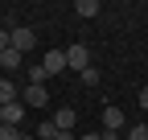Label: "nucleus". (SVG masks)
Masks as SVG:
<instances>
[{
	"mask_svg": "<svg viewBox=\"0 0 148 140\" xmlns=\"http://www.w3.org/2000/svg\"><path fill=\"white\" fill-rule=\"evenodd\" d=\"M86 66H95V62H90V49H86V45H78V41H74V45H66V70L82 74Z\"/></svg>",
	"mask_w": 148,
	"mask_h": 140,
	"instance_id": "nucleus-1",
	"label": "nucleus"
},
{
	"mask_svg": "<svg viewBox=\"0 0 148 140\" xmlns=\"http://www.w3.org/2000/svg\"><path fill=\"white\" fill-rule=\"evenodd\" d=\"M8 41H12V49H16V54H21V58H25V54H29V49L37 45V33H33L29 25H16V29H12V37H8Z\"/></svg>",
	"mask_w": 148,
	"mask_h": 140,
	"instance_id": "nucleus-2",
	"label": "nucleus"
},
{
	"mask_svg": "<svg viewBox=\"0 0 148 140\" xmlns=\"http://www.w3.org/2000/svg\"><path fill=\"white\" fill-rule=\"evenodd\" d=\"M21 103H25V107H45V103H49V91H45L41 82H29L25 91H21Z\"/></svg>",
	"mask_w": 148,
	"mask_h": 140,
	"instance_id": "nucleus-3",
	"label": "nucleus"
},
{
	"mask_svg": "<svg viewBox=\"0 0 148 140\" xmlns=\"http://www.w3.org/2000/svg\"><path fill=\"white\" fill-rule=\"evenodd\" d=\"M25 103L21 99H16V103H8V107H0V124H4V128H21V119H25Z\"/></svg>",
	"mask_w": 148,
	"mask_h": 140,
	"instance_id": "nucleus-4",
	"label": "nucleus"
},
{
	"mask_svg": "<svg viewBox=\"0 0 148 140\" xmlns=\"http://www.w3.org/2000/svg\"><path fill=\"white\" fill-rule=\"evenodd\" d=\"M41 70L53 78V74H62L66 70V49H45V58H41Z\"/></svg>",
	"mask_w": 148,
	"mask_h": 140,
	"instance_id": "nucleus-5",
	"label": "nucleus"
},
{
	"mask_svg": "<svg viewBox=\"0 0 148 140\" xmlns=\"http://www.w3.org/2000/svg\"><path fill=\"white\" fill-rule=\"evenodd\" d=\"M21 62H25V58H21V54H16V49L8 45L4 54H0V74H4V78H8V74H16V70H21Z\"/></svg>",
	"mask_w": 148,
	"mask_h": 140,
	"instance_id": "nucleus-6",
	"label": "nucleus"
},
{
	"mask_svg": "<svg viewBox=\"0 0 148 140\" xmlns=\"http://www.w3.org/2000/svg\"><path fill=\"white\" fill-rule=\"evenodd\" d=\"M21 99V86H16V78H0V107H8V103Z\"/></svg>",
	"mask_w": 148,
	"mask_h": 140,
	"instance_id": "nucleus-7",
	"label": "nucleus"
},
{
	"mask_svg": "<svg viewBox=\"0 0 148 140\" xmlns=\"http://www.w3.org/2000/svg\"><path fill=\"white\" fill-rule=\"evenodd\" d=\"M103 128H107V136H115L123 128V111L119 107H103Z\"/></svg>",
	"mask_w": 148,
	"mask_h": 140,
	"instance_id": "nucleus-8",
	"label": "nucleus"
},
{
	"mask_svg": "<svg viewBox=\"0 0 148 140\" xmlns=\"http://www.w3.org/2000/svg\"><path fill=\"white\" fill-rule=\"evenodd\" d=\"M74 12H78L82 21H90V16H99L103 8H99V0H78V4H74Z\"/></svg>",
	"mask_w": 148,
	"mask_h": 140,
	"instance_id": "nucleus-9",
	"label": "nucleus"
},
{
	"mask_svg": "<svg viewBox=\"0 0 148 140\" xmlns=\"http://www.w3.org/2000/svg\"><path fill=\"white\" fill-rule=\"evenodd\" d=\"M37 140H58V124H53V119H41V128L33 132Z\"/></svg>",
	"mask_w": 148,
	"mask_h": 140,
	"instance_id": "nucleus-10",
	"label": "nucleus"
},
{
	"mask_svg": "<svg viewBox=\"0 0 148 140\" xmlns=\"http://www.w3.org/2000/svg\"><path fill=\"white\" fill-rule=\"evenodd\" d=\"M74 115H78L74 107H66V111H58V115H53V124H58V132H70V124H74Z\"/></svg>",
	"mask_w": 148,
	"mask_h": 140,
	"instance_id": "nucleus-11",
	"label": "nucleus"
},
{
	"mask_svg": "<svg viewBox=\"0 0 148 140\" xmlns=\"http://www.w3.org/2000/svg\"><path fill=\"white\" fill-rule=\"evenodd\" d=\"M78 78H82L86 86H99V70H95V66H86V70H82V74H78Z\"/></svg>",
	"mask_w": 148,
	"mask_h": 140,
	"instance_id": "nucleus-12",
	"label": "nucleus"
},
{
	"mask_svg": "<svg viewBox=\"0 0 148 140\" xmlns=\"http://www.w3.org/2000/svg\"><path fill=\"white\" fill-rule=\"evenodd\" d=\"M127 140H148V124H136V128H127Z\"/></svg>",
	"mask_w": 148,
	"mask_h": 140,
	"instance_id": "nucleus-13",
	"label": "nucleus"
},
{
	"mask_svg": "<svg viewBox=\"0 0 148 140\" xmlns=\"http://www.w3.org/2000/svg\"><path fill=\"white\" fill-rule=\"evenodd\" d=\"M0 140H21V128H4L0 124Z\"/></svg>",
	"mask_w": 148,
	"mask_h": 140,
	"instance_id": "nucleus-14",
	"label": "nucleus"
},
{
	"mask_svg": "<svg viewBox=\"0 0 148 140\" xmlns=\"http://www.w3.org/2000/svg\"><path fill=\"white\" fill-rule=\"evenodd\" d=\"M29 78H33V82H41V86H45V78H49V74H45V70H41V66H33V70H29Z\"/></svg>",
	"mask_w": 148,
	"mask_h": 140,
	"instance_id": "nucleus-15",
	"label": "nucleus"
},
{
	"mask_svg": "<svg viewBox=\"0 0 148 140\" xmlns=\"http://www.w3.org/2000/svg\"><path fill=\"white\" fill-rule=\"evenodd\" d=\"M8 37H12V33H8V29H0V54H4V49H8V45H12V41H8Z\"/></svg>",
	"mask_w": 148,
	"mask_h": 140,
	"instance_id": "nucleus-16",
	"label": "nucleus"
},
{
	"mask_svg": "<svg viewBox=\"0 0 148 140\" xmlns=\"http://www.w3.org/2000/svg\"><path fill=\"white\" fill-rule=\"evenodd\" d=\"M140 107L148 111V86H140Z\"/></svg>",
	"mask_w": 148,
	"mask_h": 140,
	"instance_id": "nucleus-17",
	"label": "nucleus"
},
{
	"mask_svg": "<svg viewBox=\"0 0 148 140\" xmlns=\"http://www.w3.org/2000/svg\"><path fill=\"white\" fill-rule=\"evenodd\" d=\"M78 140H107V136H99V132H90V136H78Z\"/></svg>",
	"mask_w": 148,
	"mask_h": 140,
	"instance_id": "nucleus-18",
	"label": "nucleus"
},
{
	"mask_svg": "<svg viewBox=\"0 0 148 140\" xmlns=\"http://www.w3.org/2000/svg\"><path fill=\"white\" fill-rule=\"evenodd\" d=\"M58 140H74V136H70V132H58Z\"/></svg>",
	"mask_w": 148,
	"mask_h": 140,
	"instance_id": "nucleus-19",
	"label": "nucleus"
},
{
	"mask_svg": "<svg viewBox=\"0 0 148 140\" xmlns=\"http://www.w3.org/2000/svg\"><path fill=\"white\" fill-rule=\"evenodd\" d=\"M21 140H37V136H29V132H21Z\"/></svg>",
	"mask_w": 148,
	"mask_h": 140,
	"instance_id": "nucleus-20",
	"label": "nucleus"
},
{
	"mask_svg": "<svg viewBox=\"0 0 148 140\" xmlns=\"http://www.w3.org/2000/svg\"><path fill=\"white\" fill-rule=\"evenodd\" d=\"M107 140H123V136H119V132H115V136H107Z\"/></svg>",
	"mask_w": 148,
	"mask_h": 140,
	"instance_id": "nucleus-21",
	"label": "nucleus"
}]
</instances>
